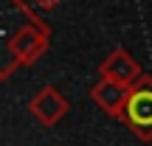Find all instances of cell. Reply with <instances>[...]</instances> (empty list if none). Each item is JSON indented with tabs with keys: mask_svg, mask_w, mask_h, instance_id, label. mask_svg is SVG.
<instances>
[{
	"mask_svg": "<svg viewBox=\"0 0 152 146\" xmlns=\"http://www.w3.org/2000/svg\"><path fill=\"white\" fill-rule=\"evenodd\" d=\"M127 115L135 126H152V93L149 90L132 93L130 104H127Z\"/></svg>",
	"mask_w": 152,
	"mask_h": 146,
	"instance_id": "6da1fadb",
	"label": "cell"
}]
</instances>
